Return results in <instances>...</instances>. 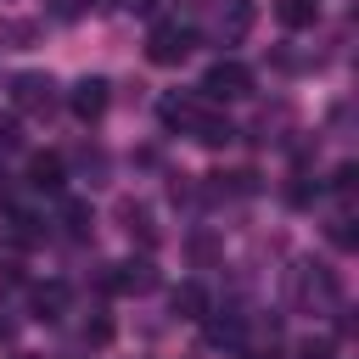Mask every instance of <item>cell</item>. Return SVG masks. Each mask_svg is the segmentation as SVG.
<instances>
[{"mask_svg": "<svg viewBox=\"0 0 359 359\" xmlns=\"http://www.w3.org/2000/svg\"><path fill=\"white\" fill-rule=\"evenodd\" d=\"M252 0H202V11H196V34L208 28L213 39H224V45H236V39H247V28H252Z\"/></svg>", "mask_w": 359, "mask_h": 359, "instance_id": "6da1fadb", "label": "cell"}, {"mask_svg": "<svg viewBox=\"0 0 359 359\" xmlns=\"http://www.w3.org/2000/svg\"><path fill=\"white\" fill-rule=\"evenodd\" d=\"M191 50H196V28H191V22H151L146 56H151L157 67H180Z\"/></svg>", "mask_w": 359, "mask_h": 359, "instance_id": "7a4b0ae2", "label": "cell"}, {"mask_svg": "<svg viewBox=\"0 0 359 359\" xmlns=\"http://www.w3.org/2000/svg\"><path fill=\"white\" fill-rule=\"evenodd\" d=\"M292 297H297V309H337V275L325 269V264H297L292 269Z\"/></svg>", "mask_w": 359, "mask_h": 359, "instance_id": "3957f363", "label": "cell"}, {"mask_svg": "<svg viewBox=\"0 0 359 359\" xmlns=\"http://www.w3.org/2000/svg\"><path fill=\"white\" fill-rule=\"evenodd\" d=\"M202 90L213 95V101H241V95H252V73L241 67V62H230V56H219L208 73H202Z\"/></svg>", "mask_w": 359, "mask_h": 359, "instance_id": "277c9868", "label": "cell"}, {"mask_svg": "<svg viewBox=\"0 0 359 359\" xmlns=\"http://www.w3.org/2000/svg\"><path fill=\"white\" fill-rule=\"evenodd\" d=\"M50 101H56V84L45 73H17L11 79V107L17 112H50Z\"/></svg>", "mask_w": 359, "mask_h": 359, "instance_id": "5b68a950", "label": "cell"}, {"mask_svg": "<svg viewBox=\"0 0 359 359\" xmlns=\"http://www.w3.org/2000/svg\"><path fill=\"white\" fill-rule=\"evenodd\" d=\"M107 90H112L107 79H79V84L67 90V107H73V118H79V123H95V118L107 112Z\"/></svg>", "mask_w": 359, "mask_h": 359, "instance_id": "8992f818", "label": "cell"}, {"mask_svg": "<svg viewBox=\"0 0 359 359\" xmlns=\"http://www.w3.org/2000/svg\"><path fill=\"white\" fill-rule=\"evenodd\" d=\"M196 112H202V101H191V95H163V101H157V118H163V129H180V135H191Z\"/></svg>", "mask_w": 359, "mask_h": 359, "instance_id": "52a82bcc", "label": "cell"}, {"mask_svg": "<svg viewBox=\"0 0 359 359\" xmlns=\"http://www.w3.org/2000/svg\"><path fill=\"white\" fill-rule=\"evenodd\" d=\"M107 286H112V292H151V286H157V269H151L146 258H140V264H112Z\"/></svg>", "mask_w": 359, "mask_h": 359, "instance_id": "ba28073f", "label": "cell"}, {"mask_svg": "<svg viewBox=\"0 0 359 359\" xmlns=\"http://www.w3.org/2000/svg\"><path fill=\"white\" fill-rule=\"evenodd\" d=\"M191 140H202V146H230V140H236V123L202 107V112H196V123H191Z\"/></svg>", "mask_w": 359, "mask_h": 359, "instance_id": "9c48e42d", "label": "cell"}, {"mask_svg": "<svg viewBox=\"0 0 359 359\" xmlns=\"http://www.w3.org/2000/svg\"><path fill=\"white\" fill-rule=\"evenodd\" d=\"M62 180H67V168H62V157H56V151L28 157V185H34V191H62Z\"/></svg>", "mask_w": 359, "mask_h": 359, "instance_id": "30bf717a", "label": "cell"}, {"mask_svg": "<svg viewBox=\"0 0 359 359\" xmlns=\"http://www.w3.org/2000/svg\"><path fill=\"white\" fill-rule=\"evenodd\" d=\"M34 314L39 320H56V314H67V303H73V292H67V280H45V286H34Z\"/></svg>", "mask_w": 359, "mask_h": 359, "instance_id": "8fae6325", "label": "cell"}, {"mask_svg": "<svg viewBox=\"0 0 359 359\" xmlns=\"http://www.w3.org/2000/svg\"><path fill=\"white\" fill-rule=\"evenodd\" d=\"M168 309H174L180 320H208V292H202L196 280H180V286L168 292Z\"/></svg>", "mask_w": 359, "mask_h": 359, "instance_id": "7c38bea8", "label": "cell"}, {"mask_svg": "<svg viewBox=\"0 0 359 359\" xmlns=\"http://www.w3.org/2000/svg\"><path fill=\"white\" fill-rule=\"evenodd\" d=\"M280 28H314L320 22V0H275Z\"/></svg>", "mask_w": 359, "mask_h": 359, "instance_id": "4fadbf2b", "label": "cell"}, {"mask_svg": "<svg viewBox=\"0 0 359 359\" xmlns=\"http://www.w3.org/2000/svg\"><path fill=\"white\" fill-rule=\"evenodd\" d=\"M208 342H213V348H236V342H241V314L208 320Z\"/></svg>", "mask_w": 359, "mask_h": 359, "instance_id": "5bb4252c", "label": "cell"}, {"mask_svg": "<svg viewBox=\"0 0 359 359\" xmlns=\"http://www.w3.org/2000/svg\"><path fill=\"white\" fill-rule=\"evenodd\" d=\"M123 224H129V236H140L146 247L157 241V230H151V213H146V208H135V202H123Z\"/></svg>", "mask_w": 359, "mask_h": 359, "instance_id": "9a60e30c", "label": "cell"}, {"mask_svg": "<svg viewBox=\"0 0 359 359\" xmlns=\"http://www.w3.org/2000/svg\"><path fill=\"white\" fill-rule=\"evenodd\" d=\"M62 219H67V230H73V236H84V230H90V208H84V202H67V208H62Z\"/></svg>", "mask_w": 359, "mask_h": 359, "instance_id": "2e32d148", "label": "cell"}, {"mask_svg": "<svg viewBox=\"0 0 359 359\" xmlns=\"http://www.w3.org/2000/svg\"><path fill=\"white\" fill-rule=\"evenodd\" d=\"M331 241H337V247H353V219H348V213L331 219Z\"/></svg>", "mask_w": 359, "mask_h": 359, "instance_id": "e0dca14e", "label": "cell"}, {"mask_svg": "<svg viewBox=\"0 0 359 359\" xmlns=\"http://www.w3.org/2000/svg\"><path fill=\"white\" fill-rule=\"evenodd\" d=\"M84 342H95V348L112 342V325H107V320H90V325H84Z\"/></svg>", "mask_w": 359, "mask_h": 359, "instance_id": "ac0fdd59", "label": "cell"}, {"mask_svg": "<svg viewBox=\"0 0 359 359\" xmlns=\"http://www.w3.org/2000/svg\"><path fill=\"white\" fill-rule=\"evenodd\" d=\"M303 359H331V342H303Z\"/></svg>", "mask_w": 359, "mask_h": 359, "instance_id": "d6986e66", "label": "cell"}, {"mask_svg": "<svg viewBox=\"0 0 359 359\" xmlns=\"http://www.w3.org/2000/svg\"><path fill=\"white\" fill-rule=\"evenodd\" d=\"M129 6H135L140 17H157V11H163V0H129Z\"/></svg>", "mask_w": 359, "mask_h": 359, "instance_id": "ffe728a7", "label": "cell"}, {"mask_svg": "<svg viewBox=\"0 0 359 359\" xmlns=\"http://www.w3.org/2000/svg\"><path fill=\"white\" fill-rule=\"evenodd\" d=\"M84 6H90V11H112L118 0H84Z\"/></svg>", "mask_w": 359, "mask_h": 359, "instance_id": "44dd1931", "label": "cell"}]
</instances>
